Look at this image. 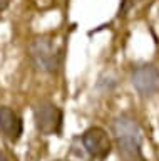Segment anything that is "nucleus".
Instances as JSON below:
<instances>
[{
  "label": "nucleus",
  "mask_w": 159,
  "mask_h": 161,
  "mask_svg": "<svg viewBox=\"0 0 159 161\" xmlns=\"http://www.w3.org/2000/svg\"><path fill=\"white\" fill-rule=\"evenodd\" d=\"M62 49L47 35L35 37L29 45V57L34 67L44 74H57L62 67Z\"/></svg>",
  "instance_id": "f257e3e1"
},
{
  "label": "nucleus",
  "mask_w": 159,
  "mask_h": 161,
  "mask_svg": "<svg viewBox=\"0 0 159 161\" xmlns=\"http://www.w3.org/2000/svg\"><path fill=\"white\" fill-rule=\"evenodd\" d=\"M34 124L44 136H59L64 126V113L50 101H40L34 106Z\"/></svg>",
  "instance_id": "f03ea898"
},
{
  "label": "nucleus",
  "mask_w": 159,
  "mask_h": 161,
  "mask_svg": "<svg viewBox=\"0 0 159 161\" xmlns=\"http://www.w3.org/2000/svg\"><path fill=\"white\" fill-rule=\"evenodd\" d=\"M82 148L96 161H104L112 151V139L101 126H91L81 136Z\"/></svg>",
  "instance_id": "7ed1b4c3"
},
{
  "label": "nucleus",
  "mask_w": 159,
  "mask_h": 161,
  "mask_svg": "<svg viewBox=\"0 0 159 161\" xmlns=\"http://www.w3.org/2000/svg\"><path fill=\"white\" fill-rule=\"evenodd\" d=\"M131 84L142 97H151L159 92V69L154 64L136 65L131 72Z\"/></svg>",
  "instance_id": "20e7f679"
},
{
  "label": "nucleus",
  "mask_w": 159,
  "mask_h": 161,
  "mask_svg": "<svg viewBox=\"0 0 159 161\" xmlns=\"http://www.w3.org/2000/svg\"><path fill=\"white\" fill-rule=\"evenodd\" d=\"M0 133L10 143L20 141L24 134V121L17 111L8 106H0Z\"/></svg>",
  "instance_id": "39448f33"
},
{
  "label": "nucleus",
  "mask_w": 159,
  "mask_h": 161,
  "mask_svg": "<svg viewBox=\"0 0 159 161\" xmlns=\"http://www.w3.org/2000/svg\"><path fill=\"white\" fill-rule=\"evenodd\" d=\"M116 149L121 161H147L142 153V136L126 134L116 138Z\"/></svg>",
  "instance_id": "423d86ee"
},
{
  "label": "nucleus",
  "mask_w": 159,
  "mask_h": 161,
  "mask_svg": "<svg viewBox=\"0 0 159 161\" xmlns=\"http://www.w3.org/2000/svg\"><path fill=\"white\" fill-rule=\"evenodd\" d=\"M111 129H112V134L116 138L117 136H126V134H136V136L141 134V126H139L137 119L132 118L127 113L116 116L111 123Z\"/></svg>",
  "instance_id": "0eeeda50"
},
{
  "label": "nucleus",
  "mask_w": 159,
  "mask_h": 161,
  "mask_svg": "<svg viewBox=\"0 0 159 161\" xmlns=\"http://www.w3.org/2000/svg\"><path fill=\"white\" fill-rule=\"evenodd\" d=\"M117 86V82H116V79H112L111 75H104V77H101L99 79V82H97V87L101 89V91H104V92H109V91H112L114 87Z\"/></svg>",
  "instance_id": "6e6552de"
},
{
  "label": "nucleus",
  "mask_w": 159,
  "mask_h": 161,
  "mask_svg": "<svg viewBox=\"0 0 159 161\" xmlns=\"http://www.w3.org/2000/svg\"><path fill=\"white\" fill-rule=\"evenodd\" d=\"M132 5H134V0H121V7H119L117 17H126L127 12L132 8Z\"/></svg>",
  "instance_id": "1a4fd4ad"
},
{
  "label": "nucleus",
  "mask_w": 159,
  "mask_h": 161,
  "mask_svg": "<svg viewBox=\"0 0 159 161\" xmlns=\"http://www.w3.org/2000/svg\"><path fill=\"white\" fill-rule=\"evenodd\" d=\"M10 3H12V0H0V14L5 12V10L10 7Z\"/></svg>",
  "instance_id": "9d476101"
},
{
  "label": "nucleus",
  "mask_w": 159,
  "mask_h": 161,
  "mask_svg": "<svg viewBox=\"0 0 159 161\" xmlns=\"http://www.w3.org/2000/svg\"><path fill=\"white\" fill-rule=\"evenodd\" d=\"M0 161H15V158H12L5 151H0Z\"/></svg>",
  "instance_id": "9b49d317"
}]
</instances>
